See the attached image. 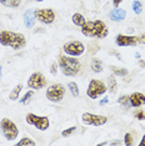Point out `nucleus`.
Masks as SVG:
<instances>
[{
  "label": "nucleus",
  "instance_id": "1",
  "mask_svg": "<svg viewBox=\"0 0 145 146\" xmlns=\"http://www.w3.org/2000/svg\"><path fill=\"white\" fill-rule=\"evenodd\" d=\"M81 33L86 38H96V39H105L109 34L108 26L103 20H91L85 21L81 26Z\"/></svg>",
  "mask_w": 145,
  "mask_h": 146
},
{
  "label": "nucleus",
  "instance_id": "2",
  "mask_svg": "<svg viewBox=\"0 0 145 146\" xmlns=\"http://www.w3.org/2000/svg\"><path fill=\"white\" fill-rule=\"evenodd\" d=\"M0 44L3 46H9L14 50H20L26 46V39L23 34L4 30L0 33Z\"/></svg>",
  "mask_w": 145,
  "mask_h": 146
},
{
  "label": "nucleus",
  "instance_id": "3",
  "mask_svg": "<svg viewBox=\"0 0 145 146\" xmlns=\"http://www.w3.org/2000/svg\"><path fill=\"white\" fill-rule=\"evenodd\" d=\"M58 64L60 66V70L65 76H75L81 69V64L78 59L72 58V56H65L59 55Z\"/></svg>",
  "mask_w": 145,
  "mask_h": 146
},
{
  "label": "nucleus",
  "instance_id": "4",
  "mask_svg": "<svg viewBox=\"0 0 145 146\" xmlns=\"http://www.w3.org/2000/svg\"><path fill=\"white\" fill-rule=\"evenodd\" d=\"M0 127H1L3 135L5 136V139L8 141H14L19 135V129L15 125V122H13L10 119H3L0 122Z\"/></svg>",
  "mask_w": 145,
  "mask_h": 146
},
{
  "label": "nucleus",
  "instance_id": "5",
  "mask_svg": "<svg viewBox=\"0 0 145 146\" xmlns=\"http://www.w3.org/2000/svg\"><path fill=\"white\" fill-rule=\"evenodd\" d=\"M108 90V88L105 86V84L101 80H98V79H93L89 82V86H88V90H86V95L89 96L90 99H96L99 98L100 95L105 94Z\"/></svg>",
  "mask_w": 145,
  "mask_h": 146
},
{
  "label": "nucleus",
  "instance_id": "6",
  "mask_svg": "<svg viewBox=\"0 0 145 146\" xmlns=\"http://www.w3.org/2000/svg\"><path fill=\"white\" fill-rule=\"evenodd\" d=\"M25 120L29 125H33L34 127H36L40 131L48 130L49 126H50V121H49V119L47 117V116H38L35 114H31V112L26 115Z\"/></svg>",
  "mask_w": 145,
  "mask_h": 146
},
{
  "label": "nucleus",
  "instance_id": "7",
  "mask_svg": "<svg viewBox=\"0 0 145 146\" xmlns=\"http://www.w3.org/2000/svg\"><path fill=\"white\" fill-rule=\"evenodd\" d=\"M63 50L69 56H80L85 51V45L78 40H71L65 42L63 46Z\"/></svg>",
  "mask_w": 145,
  "mask_h": 146
},
{
  "label": "nucleus",
  "instance_id": "8",
  "mask_svg": "<svg viewBox=\"0 0 145 146\" xmlns=\"http://www.w3.org/2000/svg\"><path fill=\"white\" fill-rule=\"evenodd\" d=\"M65 95V88L61 84H53L47 90V98L49 101L59 102L63 100Z\"/></svg>",
  "mask_w": 145,
  "mask_h": 146
},
{
  "label": "nucleus",
  "instance_id": "9",
  "mask_svg": "<svg viewBox=\"0 0 145 146\" xmlns=\"http://www.w3.org/2000/svg\"><path fill=\"white\" fill-rule=\"evenodd\" d=\"M81 120L85 125H90V126H103L104 124H106L108 117L104 115H96V114H91V112H84L81 115Z\"/></svg>",
  "mask_w": 145,
  "mask_h": 146
},
{
  "label": "nucleus",
  "instance_id": "10",
  "mask_svg": "<svg viewBox=\"0 0 145 146\" xmlns=\"http://www.w3.org/2000/svg\"><path fill=\"white\" fill-rule=\"evenodd\" d=\"M28 86L33 89V90H39V89L47 86V79H45V76L41 72L36 71L30 75V78L28 80Z\"/></svg>",
  "mask_w": 145,
  "mask_h": 146
},
{
  "label": "nucleus",
  "instance_id": "11",
  "mask_svg": "<svg viewBox=\"0 0 145 146\" xmlns=\"http://www.w3.org/2000/svg\"><path fill=\"white\" fill-rule=\"evenodd\" d=\"M35 18L43 24H53L55 20V13L53 9H38L35 10Z\"/></svg>",
  "mask_w": 145,
  "mask_h": 146
},
{
  "label": "nucleus",
  "instance_id": "12",
  "mask_svg": "<svg viewBox=\"0 0 145 146\" xmlns=\"http://www.w3.org/2000/svg\"><path fill=\"white\" fill-rule=\"evenodd\" d=\"M115 42H116L118 46H136L138 42H139V39L138 36L134 35H124V34H119L115 39Z\"/></svg>",
  "mask_w": 145,
  "mask_h": 146
},
{
  "label": "nucleus",
  "instance_id": "13",
  "mask_svg": "<svg viewBox=\"0 0 145 146\" xmlns=\"http://www.w3.org/2000/svg\"><path fill=\"white\" fill-rule=\"evenodd\" d=\"M129 100H130V106L140 108V106L145 105V95L141 94V92H133L131 95H129Z\"/></svg>",
  "mask_w": 145,
  "mask_h": 146
},
{
  "label": "nucleus",
  "instance_id": "14",
  "mask_svg": "<svg viewBox=\"0 0 145 146\" xmlns=\"http://www.w3.org/2000/svg\"><path fill=\"white\" fill-rule=\"evenodd\" d=\"M109 16H110V19L113 21H121V20H124V19L126 18V11L123 10V9L115 8V9H113V10L109 13Z\"/></svg>",
  "mask_w": 145,
  "mask_h": 146
},
{
  "label": "nucleus",
  "instance_id": "15",
  "mask_svg": "<svg viewBox=\"0 0 145 146\" xmlns=\"http://www.w3.org/2000/svg\"><path fill=\"white\" fill-rule=\"evenodd\" d=\"M35 20H36V18H35V11H33V10H26L25 13H24V24H25V26L28 29H30V28H33L34 26V24H35Z\"/></svg>",
  "mask_w": 145,
  "mask_h": 146
},
{
  "label": "nucleus",
  "instance_id": "16",
  "mask_svg": "<svg viewBox=\"0 0 145 146\" xmlns=\"http://www.w3.org/2000/svg\"><path fill=\"white\" fill-rule=\"evenodd\" d=\"M71 20L75 25H78V26H83L85 24V21H86L85 18H84V15L80 14V13H75V14H72Z\"/></svg>",
  "mask_w": 145,
  "mask_h": 146
},
{
  "label": "nucleus",
  "instance_id": "17",
  "mask_svg": "<svg viewBox=\"0 0 145 146\" xmlns=\"http://www.w3.org/2000/svg\"><path fill=\"white\" fill-rule=\"evenodd\" d=\"M91 70L94 72H96V74L103 71V62H101V60H99V59H93V61H91Z\"/></svg>",
  "mask_w": 145,
  "mask_h": 146
},
{
  "label": "nucleus",
  "instance_id": "18",
  "mask_svg": "<svg viewBox=\"0 0 145 146\" xmlns=\"http://www.w3.org/2000/svg\"><path fill=\"white\" fill-rule=\"evenodd\" d=\"M108 90L111 92V94H115L118 90V84H116V80H115L114 76H109L108 79Z\"/></svg>",
  "mask_w": 145,
  "mask_h": 146
},
{
  "label": "nucleus",
  "instance_id": "19",
  "mask_svg": "<svg viewBox=\"0 0 145 146\" xmlns=\"http://www.w3.org/2000/svg\"><path fill=\"white\" fill-rule=\"evenodd\" d=\"M21 89H23V85H21V84H18V85H16L14 89H13V91L10 92V95H9V99H10V100H13V101L18 100L19 95H20Z\"/></svg>",
  "mask_w": 145,
  "mask_h": 146
},
{
  "label": "nucleus",
  "instance_id": "20",
  "mask_svg": "<svg viewBox=\"0 0 145 146\" xmlns=\"http://www.w3.org/2000/svg\"><path fill=\"white\" fill-rule=\"evenodd\" d=\"M0 3L4 6H8V8H18L20 5L21 0H0Z\"/></svg>",
  "mask_w": 145,
  "mask_h": 146
},
{
  "label": "nucleus",
  "instance_id": "21",
  "mask_svg": "<svg viewBox=\"0 0 145 146\" xmlns=\"http://www.w3.org/2000/svg\"><path fill=\"white\" fill-rule=\"evenodd\" d=\"M68 88H69V90H70V92L72 94V96H74V98H78V96H79V88H78L76 82L70 81L68 84Z\"/></svg>",
  "mask_w": 145,
  "mask_h": 146
},
{
  "label": "nucleus",
  "instance_id": "22",
  "mask_svg": "<svg viewBox=\"0 0 145 146\" xmlns=\"http://www.w3.org/2000/svg\"><path fill=\"white\" fill-rule=\"evenodd\" d=\"M133 10L135 14H138V15L143 13V4H141L139 0H134L133 1Z\"/></svg>",
  "mask_w": 145,
  "mask_h": 146
},
{
  "label": "nucleus",
  "instance_id": "23",
  "mask_svg": "<svg viewBox=\"0 0 145 146\" xmlns=\"http://www.w3.org/2000/svg\"><path fill=\"white\" fill-rule=\"evenodd\" d=\"M16 145H18V146H34L35 142L33 141L30 137H23Z\"/></svg>",
  "mask_w": 145,
  "mask_h": 146
},
{
  "label": "nucleus",
  "instance_id": "24",
  "mask_svg": "<svg viewBox=\"0 0 145 146\" xmlns=\"http://www.w3.org/2000/svg\"><path fill=\"white\" fill-rule=\"evenodd\" d=\"M119 104L124 105L125 108H130V100H129V95H121L119 99H118Z\"/></svg>",
  "mask_w": 145,
  "mask_h": 146
},
{
  "label": "nucleus",
  "instance_id": "25",
  "mask_svg": "<svg viewBox=\"0 0 145 146\" xmlns=\"http://www.w3.org/2000/svg\"><path fill=\"white\" fill-rule=\"evenodd\" d=\"M134 144V139H133V135L130 132H126L125 134V137H124V145L126 146H131Z\"/></svg>",
  "mask_w": 145,
  "mask_h": 146
},
{
  "label": "nucleus",
  "instance_id": "26",
  "mask_svg": "<svg viewBox=\"0 0 145 146\" xmlns=\"http://www.w3.org/2000/svg\"><path fill=\"white\" fill-rule=\"evenodd\" d=\"M33 95H34V92H33L31 90H30V91H28V92H26V94H25L24 96H23V99L20 100V102H21V104H28V102L31 100Z\"/></svg>",
  "mask_w": 145,
  "mask_h": 146
},
{
  "label": "nucleus",
  "instance_id": "27",
  "mask_svg": "<svg viewBox=\"0 0 145 146\" xmlns=\"http://www.w3.org/2000/svg\"><path fill=\"white\" fill-rule=\"evenodd\" d=\"M113 72H114V75H116V76H126L129 74V71H128L126 69H113Z\"/></svg>",
  "mask_w": 145,
  "mask_h": 146
},
{
  "label": "nucleus",
  "instance_id": "28",
  "mask_svg": "<svg viewBox=\"0 0 145 146\" xmlns=\"http://www.w3.org/2000/svg\"><path fill=\"white\" fill-rule=\"evenodd\" d=\"M75 130H76V126H71V127H69V129H67V130H64V131L61 132L63 137H68V136H70Z\"/></svg>",
  "mask_w": 145,
  "mask_h": 146
},
{
  "label": "nucleus",
  "instance_id": "29",
  "mask_svg": "<svg viewBox=\"0 0 145 146\" xmlns=\"http://www.w3.org/2000/svg\"><path fill=\"white\" fill-rule=\"evenodd\" d=\"M134 116L138 119V120H145V112L143 110H138L136 112H135Z\"/></svg>",
  "mask_w": 145,
  "mask_h": 146
},
{
  "label": "nucleus",
  "instance_id": "30",
  "mask_svg": "<svg viewBox=\"0 0 145 146\" xmlns=\"http://www.w3.org/2000/svg\"><path fill=\"white\" fill-rule=\"evenodd\" d=\"M57 70H58V64L57 62H53V65L50 66V72L53 75H57Z\"/></svg>",
  "mask_w": 145,
  "mask_h": 146
},
{
  "label": "nucleus",
  "instance_id": "31",
  "mask_svg": "<svg viewBox=\"0 0 145 146\" xmlns=\"http://www.w3.org/2000/svg\"><path fill=\"white\" fill-rule=\"evenodd\" d=\"M138 39H139V42H141V44H145V34H143L141 36H138Z\"/></svg>",
  "mask_w": 145,
  "mask_h": 146
},
{
  "label": "nucleus",
  "instance_id": "32",
  "mask_svg": "<svg viewBox=\"0 0 145 146\" xmlns=\"http://www.w3.org/2000/svg\"><path fill=\"white\" fill-rule=\"evenodd\" d=\"M123 1V0H113V4H114V6L115 8H118V6L120 5V3Z\"/></svg>",
  "mask_w": 145,
  "mask_h": 146
},
{
  "label": "nucleus",
  "instance_id": "33",
  "mask_svg": "<svg viewBox=\"0 0 145 146\" xmlns=\"http://www.w3.org/2000/svg\"><path fill=\"white\" fill-rule=\"evenodd\" d=\"M108 101H109V99H108V98H105V99H103V100L99 102V104H100V105H105V104H108Z\"/></svg>",
  "mask_w": 145,
  "mask_h": 146
},
{
  "label": "nucleus",
  "instance_id": "34",
  "mask_svg": "<svg viewBox=\"0 0 145 146\" xmlns=\"http://www.w3.org/2000/svg\"><path fill=\"white\" fill-rule=\"evenodd\" d=\"M139 146H145V135L143 136V139H141V141H140Z\"/></svg>",
  "mask_w": 145,
  "mask_h": 146
},
{
  "label": "nucleus",
  "instance_id": "35",
  "mask_svg": "<svg viewBox=\"0 0 145 146\" xmlns=\"http://www.w3.org/2000/svg\"><path fill=\"white\" fill-rule=\"evenodd\" d=\"M139 66L140 68H145V61L144 60H139Z\"/></svg>",
  "mask_w": 145,
  "mask_h": 146
},
{
  "label": "nucleus",
  "instance_id": "36",
  "mask_svg": "<svg viewBox=\"0 0 145 146\" xmlns=\"http://www.w3.org/2000/svg\"><path fill=\"white\" fill-rule=\"evenodd\" d=\"M121 144V141H113L111 142V145H120Z\"/></svg>",
  "mask_w": 145,
  "mask_h": 146
},
{
  "label": "nucleus",
  "instance_id": "37",
  "mask_svg": "<svg viewBox=\"0 0 145 146\" xmlns=\"http://www.w3.org/2000/svg\"><path fill=\"white\" fill-rule=\"evenodd\" d=\"M0 78H1V65H0Z\"/></svg>",
  "mask_w": 145,
  "mask_h": 146
},
{
  "label": "nucleus",
  "instance_id": "38",
  "mask_svg": "<svg viewBox=\"0 0 145 146\" xmlns=\"http://www.w3.org/2000/svg\"><path fill=\"white\" fill-rule=\"evenodd\" d=\"M35 1H38V3H40V1H44V0H35Z\"/></svg>",
  "mask_w": 145,
  "mask_h": 146
}]
</instances>
